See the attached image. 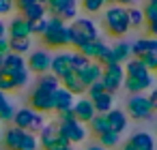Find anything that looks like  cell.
<instances>
[{
    "mask_svg": "<svg viewBox=\"0 0 157 150\" xmlns=\"http://www.w3.org/2000/svg\"><path fill=\"white\" fill-rule=\"evenodd\" d=\"M67 39H69V45L78 52L82 45H86L88 41H95L99 39V30H97V24L88 17H75L71 22V26H67Z\"/></svg>",
    "mask_w": 157,
    "mask_h": 150,
    "instance_id": "obj_1",
    "label": "cell"
},
{
    "mask_svg": "<svg viewBox=\"0 0 157 150\" xmlns=\"http://www.w3.org/2000/svg\"><path fill=\"white\" fill-rule=\"evenodd\" d=\"M103 26H105V30H108L112 37H125V35L129 32L127 9H125V7H118V5H112V7L105 11Z\"/></svg>",
    "mask_w": 157,
    "mask_h": 150,
    "instance_id": "obj_2",
    "label": "cell"
},
{
    "mask_svg": "<svg viewBox=\"0 0 157 150\" xmlns=\"http://www.w3.org/2000/svg\"><path fill=\"white\" fill-rule=\"evenodd\" d=\"M43 43L52 49H63L69 45V39H67V24L58 17H48V30L45 35L41 37Z\"/></svg>",
    "mask_w": 157,
    "mask_h": 150,
    "instance_id": "obj_3",
    "label": "cell"
},
{
    "mask_svg": "<svg viewBox=\"0 0 157 150\" xmlns=\"http://www.w3.org/2000/svg\"><path fill=\"white\" fill-rule=\"evenodd\" d=\"M13 124L22 131H30L37 135V131H41L45 126V120H43V114H39L30 107H22V109H15Z\"/></svg>",
    "mask_w": 157,
    "mask_h": 150,
    "instance_id": "obj_4",
    "label": "cell"
},
{
    "mask_svg": "<svg viewBox=\"0 0 157 150\" xmlns=\"http://www.w3.org/2000/svg\"><path fill=\"white\" fill-rule=\"evenodd\" d=\"M48 13L63 22H73L78 17V0H45Z\"/></svg>",
    "mask_w": 157,
    "mask_h": 150,
    "instance_id": "obj_5",
    "label": "cell"
},
{
    "mask_svg": "<svg viewBox=\"0 0 157 150\" xmlns=\"http://www.w3.org/2000/svg\"><path fill=\"white\" fill-rule=\"evenodd\" d=\"M101 86L105 88V92H110V94H114L121 86H123V82H125V69H123V64H110V67H103V73H101Z\"/></svg>",
    "mask_w": 157,
    "mask_h": 150,
    "instance_id": "obj_6",
    "label": "cell"
},
{
    "mask_svg": "<svg viewBox=\"0 0 157 150\" xmlns=\"http://www.w3.org/2000/svg\"><path fill=\"white\" fill-rule=\"evenodd\" d=\"M127 116L136 118V120H146L153 116V107H151V101L148 97L144 94H131V99L127 101Z\"/></svg>",
    "mask_w": 157,
    "mask_h": 150,
    "instance_id": "obj_7",
    "label": "cell"
},
{
    "mask_svg": "<svg viewBox=\"0 0 157 150\" xmlns=\"http://www.w3.org/2000/svg\"><path fill=\"white\" fill-rule=\"evenodd\" d=\"M58 131H60V135H63L71 146L78 144V141H84V137H86V129H84V124L78 122L75 118L58 122Z\"/></svg>",
    "mask_w": 157,
    "mask_h": 150,
    "instance_id": "obj_8",
    "label": "cell"
},
{
    "mask_svg": "<svg viewBox=\"0 0 157 150\" xmlns=\"http://www.w3.org/2000/svg\"><path fill=\"white\" fill-rule=\"evenodd\" d=\"M50 64H52V56H50L45 49H35V52H30V56H28V60H26L28 73H39V75L50 73Z\"/></svg>",
    "mask_w": 157,
    "mask_h": 150,
    "instance_id": "obj_9",
    "label": "cell"
},
{
    "mask_svg": "<svg viewBox=\"0 0 157 150\" xmlns=\"http://www.w3.org/2000/svg\"><path fill=\"white\" fill-rule=\"evenodd\" d=\"M73 105H75V97L69 90H65L63 86L58 90H54V94H52V112L65 114V112H71Z\"/></svg>",
    "mask_w": 157,
    "mask_h": 150,
    "instance_id": "obj_10",
    "label": "cell"
},
{
    "mask_svg": "<svg viewBox=\"0 0 157 150\" xmlns=\"http://www.w3.org/2000/svg\"><path fill=\"white\" fill-rule=\"evenodd\" d=\"M52 94L54 92H45L41 88H35L33 94H30V109L39 112V114H45V112H52Z\"/></svg>",
    "mask_w": 157,
    "mask_h": 150,
    "instance_id": "obj_11",
    "label": "cell"
},
{
    "mask_svg": "<svg viewBox=\"0 0 157 150\" xmlns=\"http://www.w3.org/2000/svg\"><path fill=\"white\" fill-rule=\"evenodd\" d=\"M7 32H9V39H30V22H26L22 15L13 17L7 26Z\"/></svg>",
    "mask_w": 157,
    "mask_h": 150,
    "instance_id": "obj_12",
    "label": "cell"
},
{
    "mask_svg": "<svg viewBox=\"0 0 157 150\" xmlns=\"http://www.w3.org/2000/svg\"><path fill=\"white\" fill-rule=\"evenodd\" d=\"M131 56L142 58V56H157V39H136L131 43Z\"/></svg>",
    "mask_w": 157,
    "mask_h": 150,
    "instance_id": "obj_13",
    "label": "cell"
},
{
    "mask_svg": "<svg viewBox=\"0 0 157 150\" xmlns=\"http://www.w3.org/2000/svg\"><path fill=\"white\" fill-rule=\"evenodd\" d=\"M95 114H97V112H95L90 99H80V101H75V105H73V116H75L78 122H90V120L95 118Z\"/></svg>",
    "mask_w": 157,
    "mask_h": 150,
    "instance_id": "obj_14",
    "label": "cell"
},
{
    "mask_svg": "<svg viewBox=\"0 0 157 150\" xmlns=\"http://www.w3.org/2000/svg\"><path fill=\"white\" fill-rule=\"evenodd\" d=\"M101 73H103V67H101L99 62L90 60V62H88V67H84L78 75H80V79H82V84L88 88L90 84H95V82H99V79H101Z\"/></svg>",
    "mask_w": 157,
    "mask_h": 150,
    "instance_id": "obj_15",
    "label": "cell"
},
{
    "mask_svg": "<svg viewBox=\"0 0 157 150\" xmlns=\"http://www.w3.org/2000/svg\"><path fill=\"white\" fill-rule=\"evenodd\" d=\"M153 86V75L151 77H125L123 88L131 94H142V90H148Z\"/></svg>",
    "mask_w": 157,
    "mask_h": 150,
    "instance_id": "obj_16",
    "label": "cell"
},
{
    "mask_svg": "<svg viewBox=\"0 0 157 150\" xmlns=\"http://www.w3.org/2000/svg\"><path fill=\"white\" fill-rule=\"evenodd\" d=\"M105 120H108L110 131H114V133H118V135L127 129V114H125L123 109H110V112L105 114Z\"/></svg>",
    "mask_w": 157,
    "mask_h": 150,
    "instance_id": "obj_17",
    "label": "cell"
},
{
    "mask_svg": "<svg viewBox=\"0 0 157 150\" xmlns=\"http://www.w3.org/2000/svg\"><path fill=\"white\" fill-rule=\"evenodd\" d=\"M105 49H108V45H105V43H103L101 39H95V41H88L86 45H82V47H80L78 52H80L82 56H86L88 60H95V62H97V60L101 58V54H103Z\"/></svg>",
    "mask_w": 157,
    "mask_h": 150,
    "instance_id": "obj_18",
    "label": "cell"
},
{
    "mask_svg": "<svg viewBox=\"0 0 157 150\" xmlns=\"http://www.w3.org/2000/svg\"><path fill=\"white\" fill-rule=\"evenodd\" d=\"M71 71V67H69V60H67V52H60V54H56V56H52V64H50V73L54 75V77H58V79H63L67 73Z\"/></svg>",
    "mask_w": 157,
    "mask_h": 150,
    "instance_id": "obj_19",
    "label": "cell"
},
{
    "mask_svg": "<svg viewBox=\"0 0 157 150\" xmlns=\"http://www.w3.org/2000/svg\"><path fill=\"white\" fill-rule=\"evenodd\" d=\"M60 86H63L65 90H69L73 97H75V94H84V92H86V86L82 84V79H80V75H78L75 71H69V73L60 79Z\"/></svg>",
    "mask_w": 157,
    "mask_h": 150,
    "instance_id": "obj_20",
    "label": "cell"
},
{
    "mask_svg": "<svg viewBox=\"0 0 157 150\" xmlns=\"http://www.w3.org/2000/svg\"><path fill=\"white\" fill-rule=\"evenodd\" d=\"M133 150H155V139H153V135H148V133H133L131 137H129V141H127Z\"/></svg>",
    "mask_w": 157,
    "mask_h": 150,
    "instance_id": "obj_21",
    "label": "cell"
},
{
    "mask_svg": "<svg viewBox=\"0 0 157 150\" xmlns=\"http://www.w3.org/2000/svg\"><path fill=\"white\" fill-rule=\"evenodd\" d=\"M20 15H22L26 22L45 20V17H48V7H45V5H30V7L22 9V11H20Z\"/></svg>",
    "mask_w": 157,
    "mask_h": 150,
    "instance_id": "obj_22",
    "label": "cell"
},
{
    "mask_svg": "<svg viewBox=\"0 0 157 150\" xmlns=\"http://www.w3.org/2000/svg\"><path fill=\"white\" fill-rule=\"evenodd\" d=\"M125 77H151V71H146V67L138 58H131L129 62H125Z\"/></svg>",
    "mask_w": 157,
    "mask_h": 150,
    "instance_id": "obj_23",
    "label": "cell"
},
{
    "mask_svg": "<svg viewBox=\"0 0 157 150\" xmlns=\"http://www.w3.org/2000/svg\"><path fill=\"white\" fill-rule=\"evenodd\" d=\"M24 135H26V131H22V129H17V126L7 129V133H5V146H7L9 150H20V144H22Z\"/></svg>",
    "mask_w": 157,
    "mask_h": 150,
    "instance_id": "obj_24",
    "label": "cell"
},
{
    "mask_svg": "<svg viewBox=\"0 0 157 150\" xmlns=\"http://www.w3.org/2000/svg\"><path fill=\"white\" fill-rule=\"evenodd\" d=\"M2 69L9 71V73H17V71L26 69V60H24V56H17V54H11L9 52L5 56V60H2Z\"/></svg>",
    "mask_w": 157,
    "mask_h": 150,
    "instance_id": "obj_25",
    "label": "cell"
},
{
    "mask_svg": "<svg viewBox=\"0 0 157 150\" xmlns=\"http://www.w3.org/2000/svg\"><path fill=\"white\" fill-rule=\"evenodd\" d=\"M93 107H95L97 114H103L105 116L110 109H114V94H110V92L99 94L97 99H93Z\"/></svg>",
    "mask_w": 157,
    "mask_h": 150,
    "instance_id": "obj_26",
    "label": "cell"
},
{
    "mask_svg": "<svg viewBox=\"0 0 157 150\" xmlns=\"http://www.w3.org/2000/svg\"><path fill=\"white\" fill-rule=\"evenodd\" d=\"M114 58H116V64H123V62H129L131 60V43L127 41H118L114 47H110Z\"/></svg>",
    "mask_w": 157,
    "mask_h": 150,
    "instance_id": "obj_27",
    "label": "cell"
},
{
    "mask_svg": "<svg viewBox=\"0 0 157 150\" xmlns=\"http://www.w3.org/2000/svg\"><path fill=\"white\" fill-rule=\"evenodd\" d=\"M67 60H69V67H71V71H75V73H80L84 67H88V58L86 56H82L80 52H75V49H71V52H67Z\"/></svg>",
    "mask_w": 157,
    "mask_h": 150,
    "instance_id": "obj_28",
    "label": "cell"
},
{
    "mask_svg": "<svg viewBox=\"0 0 157 150\" xmlns=\"http://www.w3.org/2000/svg\"><path fill=\"white\" fill-rule=\"evenodd\" d=\"M37 88L45 90V92H54L60 88V79L54 77L52 73H45V75H39V82H37Z\"/></svg>",
    "mask_w": 157,
    "mask_h": 150,
    "instance_id": "obj_29",
    "label": "cell"
},
{
    "mask_svg": "<svg viewBox=\"0 0 157 150\" xmlns=\"http://www.w3.org/2000/svg\"><path fill=\"white\" fill-rule=\"evenodd\" d=\"M9 52L24 56L30 52V39H9Z\"/></svg>",
    "mask_w": 157,
    "mask_h": 150,
    "instance_id": "obj_30",
    "label": "cell"
},
{
    "mask_svg": "<svg viewBox=\"0 0 157 150\" xmlns=\"http://www.w3.org/2000/svg\"><path fill=\"white\" fill-rule=\"evenodd\" d=\"M127 20H129V28H140V26L146 24L144 13H142V9H138V7H129V9H127Z\"/></svg>",
    "mask_w": 157,
    "mask_h": 150,
    "instance_id": "obj_31",
    "label": "cell"
},
{
    "mask_svg": "<svg viewBox=\"0 0 157 150\" xmlns=\"http://www.w3.org/2000/svg\"><path fill=\"white\" fill-rule=\"evenodd\" d=\"M90 124V131L99 137L101 133H105V131H110V126H108V120H105V116L103 114H95V118L88 122Z\"/></svg>",
    "mask_w": 157,
    "mask_h": 150,
    "instance_id": "obj_32",
    "label": "cell"
},
{
    "mask_svg": "<svg viewBox=\"0 0 157 150\" xmlns=\"http://www.w3.org/2000/svg\"><path fill=\"white\" fill-rule=\"evenodd\" d=\"M97 139H99V146H103L105 150H110V148L118 146V141H121V135H118V133H114V131H105V133H101Z\"/></svg>",
    "mask_w": 157,
    "mask_h": 150,
    "instance_id": "obj_33",
    "label": "cell"
},
{
    "mask_svg": "<svg viewBox=\"0 0 157 150\" xmlns=\"http://www.w3.org/2000/svg\"><path fill=\"white\" fill-rule=\"evenodd\" d=\"M17 86H15V79H13V75L9 73V71H5V69H0V92H7V90H15Z\"/></svg>",
    "mask_w": 157,
    "mask_h": 150,
    "instance_id": "obj_34",
    "label": "cell"
},
{
    "mask_svg": "<svg viewBox=\"0 0 157 150\" xmlns=\"http://www.w3.org/2000/svg\"><path fill=\"white\" fill-rule=\"evenodd\" d=\"M45 150H73V146H71V144L60 135V131H58V135L54 137V141H50V144H48V148H45Z\"/></svg>",
    "mask_w": 157,
    "mask_h": 150,
    "instance_id": "obj_35",
    "label": "cell"
},
{
    "mask_svg": "<svg viewBox=\"0 0 157 150\" xmlns=\"http://www.w3.org/2000/svg\"><path fill=\"white\" fill-rule=\"evenodd\" d=\"M48 30V17L45 20H37V22H30V35H37V37H43Z\"/></svg>",
    "mask_w": 157,
    "mask_h": 150,
    "instance_id": "obj_36",
    "label": "cell"
},
{
    "mask_svg": "<svg viewBox=\"0 0 157 150\" xmlns=\"http://www.w3.org/2000/svg\"><path fill=\"white\" fill-rule=\"evenodd\" d=\"M13 116H15V107L7 101L2 107H0V120L2 122H13Z\"/></svg>",
    "mask_w": 157,
    "mask_h": 150,
    "instance_id": "obj_37",
    "label": "cell"
},
{
    "mask_svg": "<svg viewBox=\"0 0 157 150\" xmlns=\"http://www.w3.org/2000/svg\"><path fill=\"white\" fill-rule=\"evenodd\" d=\"M82 7L86 13H99L103 9V0H82Z\"/></svg>",
    "mask_w": 157,
    "mask_h": 150,
    "instance_id": "obj_38",
    "label": "cell"
},
{
    "mask_svg": "<svg viewBox=\"0 0 157 150\" xmlns=\"http://www.w3.org/2000/svg\"><path fill=\"white\" fill-rule=\"evenodd\" d=\"M11 75H13V79H15V86H17V88H24V86L28 84V69H22V71L11 73Z\"/></svg>",
    "mask_w": 157,
    "mask_h": 150,
    "instance_id": "obj_39",
    "label": "cell"
},
{
    "mask_svg": "<svg viewBox=\"0 0 157 150\" xmlns=\"http://www.w3.org/2000/svg\"><path fill=\"white\" fill-rule=\"evenodd\" d=\"M86 92H88V99L93 101V99H97L99 94H103V92H105V88L101 86V82H95V84H90V86L86 88Z\"/></svg>",
    "mask_w": 157,
    "mask_h": 150,
    "instance_id": "obj_40",
    "label": "cell"
},
{
    "mask_svg": "<svg viewBox=\"0 0 157 150\" xmlns=\"http://www.w3.org/2000/svg\"><path fill=\"white\" fill-rule=\"evenodd\" d=\"M144 67H146V71H157V56H142V58H138Z\"/></svg>",
    "mask_w": 157,
    "mask_h": 150,
    "instance_id": "obj_41",
    "label": "cell"
},
{
    "mask_svg": "<svg viewBox=\"0 0 157 150\" xmlns=\"http://www.w3.org/2000/svg\"><path fill=\"white\" fill-rule=\"evenodd\" d=\"M13 9H15V0H0V17L9 15Z\"/></svg>",
    "mask_w": 157,
    "mask_h": 150,
    "instance_id": "obj_42",
    "label": "cell"
},
{
    "mask_svg": "<svg viewBox=\"0 0 157 150\" xmlns=\"http://www.w3.org/2000/svg\"><path fill=\"white\" fill-rule=\"evenodd\" d=\"M30 5H45V0H15V7L20 11L26 9V7H30Z\"/></svg>",
    "mask_w": 157,
    "mask_h": 150,
    "instance_id": "obj_43",
    "label": "cell"
},
{
    "mask_svg": "<svg viewBox=\"0 0 157 150\" xmlns=\"http://www.w3.org/2000/svg\"><path fill=\"white\" fill-rule=\"evenodd\" d=\"M146 26H148V32H151V37H153V39H157V15H155L151 22H146Z\"/></svg>",
    "mask_w": 157,
    "mask_h": 150,
    "instance_id": "obj_44",
    "label": "cell"
},
{
    "mask_svg": "<svg viewBox=\"0 0 157 150\" xmlns=\"http://www.w3.org/2000/svg\"><path fill=\"white\" fill-rule=\"evenodd\" d=\"M7 54H9V39L2 37L0 39V56H7Z\"/></svg>",
    "mask_w": 157,
    "mask_h": 150,
    "instance_id": "obj_45",
    "label": "cell"
},
{
    "mask_svg": "<svg viewBox=\"0 0 157 150\" xmlns=\"http://www.w3.org/2000/svg\"><path fill=\"white\" fill-rule=\"evenodd\" d=\"M148 101H151V107H153V112H157V88H155V90H151V94H148Z\"/></svg>",
    "mask_w": 157,
    "mask_h": 150,
    "instance_id": "obj_46",
    "label": "cell"
},
{
    "mask_svg": "<svg viewBox=\"0 0 157 150\" xmlns=\"http://www.w3.org/2000/svg\"><path fill=\"white\" fill-rule=\"evenodd\" d=\"M2 37H7V24L2 22V17H0V39Z\"/></svg>",
    "mask_w": 157,
    "mask_h": 150,
    "instance_id": "obj_47",
    "label": "cell"
},
{
    "mask_svg": "<svg viewBox=\"0 0 157 150\" xmlns=\"http://www.w3.org/2000/svg\"><path fill=\"white\" fill-rule=\"evenodd\" d=\"M133 2H136V0H114V5H118V7L121 5H133Z\"/></svg>",
    "mask_w": 157,
    "mask_h": 150,
    "instance_id": "obj_48",
    "label": "cell"
},
{
    "mask_svg": "<svg viewBox=\"0 0 157 150\" xmlns=\"http://www.w3.org/2000/svg\"><path fill=\"white\" fill-rule=\"evenodd\" d=\"M7 103V97H5V92H0V107H2Z\"/></svg>",
    "mask_w": 157,
    "mask_h": 150,
    "instance_id": "obj_49",
    "label": "cell"
},
{
    "mask_svg": "<svg viewBox=\"0 0 157 150\" xmlns=\"http://www.w3.org/2000/svg\"><path fill=\"white\" fill-rule=\"evenodd\" d=\"M88 150H105V148H103V146H99V144H97V146H88Z\"/></svg>",
    "mask_w": 157,
    "mask_h": 150,
    "instance_id": "obj_50",
    "label": "cell"
},
{
    "mask_svg": "<svg viewBox=\"0 0 157 150\" xmlns=\"http://www.w3.org/2000/svg\"><path fill=\"white\" fill-rule=\"evenodd\" d=\"M103 5H114V0H103Z\"/></svg>",
    "mask_w": 157,
    "mask_h": 150,
    "instance_id": "obj_51",
    "label": "cell"
},
{
    "mask_svg": "<svg viewBox=\"0 0 157 150\" xmlns=\"http://www.w3.org/2000/svg\"><path fill=\"white\" fill-rule=\"evenodd\" d=\"M148 5H153V7H157V0H148Z\"/></svg>",
    "mask_w": 157,
    "mask_h": 150,
    "instance_id": "obj_52",
    "label": "cell"
},
{
    "mask_svg": "<svg viewBox=\"0 0 157 150\" xmlns=\"http://www.w3.org/2000/svg\"><path fill=\"white\" fill-rule=\"evenodd\" d=\"M2 60H5V56H0V69H2Z\"/></svg>",
    "mask_w": 157,
    "mask_h": 150,
    "instance_id": "obj_53",
    "label": "cell"
}]
</instances>
